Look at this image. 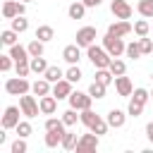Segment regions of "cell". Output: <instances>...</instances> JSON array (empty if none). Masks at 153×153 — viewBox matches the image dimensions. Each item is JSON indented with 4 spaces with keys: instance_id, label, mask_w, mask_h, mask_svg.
<instances>
[{
    "instance_id": "10",
    "label": "cell",
    "mask_w": 153,
    "mask_h": 153,
    "mask_svg": "<svg viewBox=\"0 0 153 153\" xmlns=\"http://www.w3.org/2000/svg\"><path fill=\"white\" fill-rule=\"evenodd\" d=\"M24 12H26L24 2H17V0H5V5H2V17L5 19H14V17L24 14Z\"/></svg>"
},
{
    "instance_id": "7",
    "label": "cell",
    "mask_w": 153,
    "mask_h": 153,
    "mask_svg": "<svg viewBox=\"0 0 153 153\" xmlns=\"http://www.w3.org/2000/svg\"><path fill=\"white\" fill-rule=\"evenodd\" d=\"M19 108H22L24 117H36V115L41 112V105H38V103H36V98H33V96H29V93L19 96Z\"/></svg>"
},
{
    "instance_id": "43",
    "label": "cell",
    "mask_w": 153,
    "mask_h": 153,
    "mask_svg": "<svg viewBox=\"0 0 153 153\" xmlns=\"http://www.w3.org/2000/svg\"><path fill=\"white\" fill-rule=\"evenodd\" d=\"M29 134H31V124H29L26 120H24V122H19V124H17V136H24V139H26Z\"/></svg>"
},
{
    "instance_id": "8",
    "label": "cell",
    "mask_w": 153,
    "mask_h": 153,
    "mask_svg": "<svg viewBox=\"0 0 153 153\" xmlns=\"http://www.w3.org/2000/svg\"><path fill=\"white\" fill-rule=\"evenodd\" d=\"M98 148V134H81L79 136V141H76V153H86V151H96Z\"/></svg>"
},
{
    "instance_id": "2",
    "label": "cell",
    "mask_w": 153,
    "mask_h": 153,
    "mask_svg": "<svg viewBox=\"0 0 153 153\" xmlns=\"http://www.w3.org/2000/svg\"><path fill=\"white\" fill-rule=\"evenodd\" d=\"M86 55H88V60L93 62L96 69H105V67H110V62H112V55H110L103 45H88V48H86Z\"/></svg>"
},
{
    "instance_id": "25",
    "label": "cell",
    "mask_w": 153,
    "mask_h": 153,
    "mask_svg": "<svg viewBox=\"0 0 153 153\" xmlns=\"http://www.w3.org/2000/svg\"><path fill=\"white\" fill-rule=\"evenodd\" d=\"M136 10H139V14H141V17L153 19V0H139Z\"/></svg>"
},
{
    "instance_id": "33",
    "label": "cell",
    "mask_w": 153,
    "mask_h": 153,
    "mask_svg": "<svg viewBox=\"0 0 153 153\" xmlns=\"http://www.w3.org/2000/svg\"><path fill=\"white\" fill-rule=\"evenodd\" d=\"M26 48H29V55H31V57H38V55H43V41H38V38H33V41H31Z\"/></svg>"
},
{
    "instance_id": "17",
    "label": "cell",
    "mask_w": 153,
    "mask_h": 153,
    "mask_svg": "<svg viewBox=\"0 0 153 153\" xmlns=\"http://www.w3.org/2000/svg\"><path fill=\"white\" fill-rule=\"evenodd\" d=\"M38 105H41V112L43 115H53L55 110H57V98L55 96H41V100H38Z\"/></svg>"
},
{
    "instance_id": "20",
    "label": "cell",
    "mask_w": 153,
    "mask_h": 153,
    "mask_svg": "<svg viewBox=\"0 0 153 153\" xmlns=\"http://www.w3.org/2000/svg\"><path fill=\"white\" fill-rule=\"evenodd\" d=\"M29 62H31V72H36V74H45V69L50 67V65L45 62V57H43V55H38V57H31Z\"/></svg>"
},
{
    "instance_id": "31",
    "label": "cell",
    "mask_w": 153,
    "mask_h": 153,
    "mask_svg": "<svg viewBox=\"0 0 153 153\" xmlns=\"http://www.w3.org/2000/svg\"><path fill=\"white\" fill-rule=\"evenodd\" d=\"M65 122H62V117L57 120V117H48L45 120V131H53V129H57V131H65Z\"/></svg>"
},
{
    "instance_id": "3",
    "label": "cell",
    "mask_w": 153,
    "mask_h": 153,
    "mask_svg": "<svg viewBox=\"0 0 153 153\" xmlns=\"http://www.w3.org/2000/svg\"><path fill=\"white\" fill-rule=\"evenodd\" d=\"M5 91L10 93V96H24V93H29L31 91V84L26 81V76H12V79H7L5 81Z\"/></svg>"
},
{
    "instance_id": "4",
    "label": "cell",
    "mask_w": 153,
    "mask_h": 153,
    "mask_svg": "<svg viewBox=\"0 0 153 153\" xmlns=\"http://www.w3.org/2000/svg\"><path fill=\"white\" fill-rule=\"evenodd\" d=\"M103 48L112 55V57H120L124 50H127V43L120 38V36H112V33H105L103 36Z\"/></svg>"
},
{
    "instance_id": "22",
    "label": "cell",
    "mask_w": 153,
    "mask_h": 153,
    "mask_svg": "<svg viewBox=\"0 0 153 153\" xmlns=\"http://www.w3.org/2000/svg\"><path fill=\"white\" fill-rule=\"evenodd\" d=\"M53 36H55V31H53V26H48V24H43V26H38V29H36V38H38V41H43V43L53 41Z\"/></svg>"
},
{
    "instance_id": "11",
    "label": "cell",
    "mask_w": 153,
    "mask_h": 153,
    "mask_svg": "<svg viewBox=\"0 0 153 153\" xmlns=\"http://www.w3.org/2000/svg\"><path fill=\"white\" fill-rule=\"evenodd\" d=\"M110 12L117 17V19H129L131 17V5L127 0H112L110 2Z\"/></svg>"
},
{
    "instance_id": "41",
    "label": "cell",
    "mask_w": 153,
    "mask_h": 153,
    "mask_svg": "<svg viewBox=\"0 0 153 153\" xmlns=\"http://www.w3.org/2000/svg\"><path fill=\"white\" fill-rule=\"evenodd\" d=\"M26 151H29V146H26L24 136H19V139L12 143V153H26Z\"/></svg>"
},
{
    "instance_id": "28",
    "label": "cell",
    "mask_w": 153,
    "mask_h": 153,
    "mask_svg": "<svg viewBox=\"0 0 153 153\" xmlns=\"http://www.w3.org/2000/svg\"><path fill=\"white\" fill-rule=\"evenodd\" d=\"M12 29H14L17 33H24V31L29 29V19H26L24 14H19V17H14V19H12Z\"/></svg>"
},
{
    "instance_id": "23",
    "label": "cell",
    "mask_w": 153,
    "mask_h": 153,
    "mask_svg": "<svg viewBox=\"0 0 153 153\" xmlns=\"http://www.w3.org/2000/svg\"><path fill=\"white\" fill-rule=\"evenodd\" d=\"M62 134H65V131H57V129L48 131V134H45V139H43V141H45V146H48V148H55L57 143H62Z\"/></svg>"
},
{
    "instance_id": "46",
    "label": "cell",
    "mask_w": 153,
    "mask_h": 153,
    "mask_svg": "<svg viewBox=\"0 0 153 153\" xmlns=\"http://www.w3.org/2000/svg\"><path fill=\"white\" fill-rule=\"evenodd\" d=\"M81 2H84L86 7H98V5L103 2V0H81Z\"/></svg>"
},
{
    "instance_id": "38",
    "label": "cell",
    "mask_w": 153,
    "mask_h": 153,
    "mask_svg": "<svg viewBox=\"0 0 153 153\" xmlns=\"http://www.w3.org/2000/svg\"><path fill=\"white\" fill-rule=\"evenodd\" d=\"M14 69H17V74H19V76H29V72H31V62H29V60L14 62Z\"/></svg>"
},
{
    "instance_id": "27",
    "label": "cell",
    "mask_w": 153,
    "mask_h": 153,
    "mask_svg": "<svg viewBox=\"0 0 153 153\" xmlns=\"http://www.w3.org/2000/svg\"><path fill=\"white\" fill-rule=\"evenodd\" d=\"M17 36H19V33H17L14 29H5V31L0 33V43H2V45H14V43H17Z\"/></svg>"
},
{
    "instance_id": "32",
    "label": "cell",
    "mask_w": 153,
    "mask_h": 153,
    "mask_svg": "<svg viewBox=\"0 0 153 153\" xmlns=\"http://www.w3.org/2000/svg\"><path fill=\"white\" fill-rule=\"evenodd\" d=\"M148 31H151V24L146 22V19H139L136 24H134V33L141 38V36H148Z\"/></svg>"
},
{
    "instance_id": "26",
    "label": "cell",
    "mask_w": 153,
    "mask_h": 153,
    "mask_svg": "<svg viewBox=\"0 0 153 153\" xmlns=\"http://www.w3.org/2000/svg\"><path fill=\"white\" fill-rule=\"evenodd\" d=\"M67 12H69L72 19H84V14H86V5H84V2H72Z\"/></svg>"
},
{
    "instance_id": "21",
    "label": "cell",
    "mask_w": 153,
    "mask_h": 153,
    "mask_svg": "<svg viewBox=\"0 0 153 153\" xmlns=\"http://www.w3.org/2000/svg\"><path fill=\"white\" fill-rule=\"evenodd\" d=\"M43 76H45V79H48L50 84H55V81H60V79H65V72H62V69H60L57 65H50V67L45 69V74H43Z\"/></svg>"
},
{
    "instance_id": "19",
    "label": "cell",
    "mask_w": 153,
    "mask_h": 153,
    "mask_svg": "<svg viewBox=\"0 0 153 153\" xmlns=\"http://www.w3.org/2000/svg\"><path fill=\"white\" fill-rule=\"evenodd\" d=\"M10 55L14 57V62H22V60H31V55H29V48H24V45H19V43L10 45Z\"/></svg>"
},
{
    "instance_id": "24",
    "label": "cell",
    "mask_w": 153,
    "mask_h": 153,
    "mask_svg": "<svg viewBox=\"0 0 153 153\" xmlns=\"http://www.w3.org/2000/svg\"><path fill=\"white\" fill-rule=\"evenodd\" d=\"M76 141H79V139H76V134H74V131H65V134H62V143H60V146H62L65 151H74V148H76Z\"/></svg>"
},
{
    "instance_id": "30",
    "label": "cell",
    "mask_w": 153,
    "mask_h": 153,
    "mask_svg": "<svg viewBox=\"0 0 153 153\" xmlns=\"http://www.w3.org/2000/svg\"><path fill=\"white\" fill-rule=\"evenodd\" d=\"M96 81H100V84L108 86L110 81H115V74H112L108 67H105V69H96Z\"/></svg>"
},
{
    "instance_id": "36",
    "label": "cell",
    "mask_w": 153,
    "mask_h": 153,
    "mask_svg": "<svg viewBox=\"0 0 153 153\" xmlns=\"http://www.w3.org/2000/svg\"><path fill=\"white\" fill-rule=\"evenodd\" d=\"M76 120H79V115H76V110H74V108H69V110H65V112H62V122H65L67 127H74V124H76Z\"/></svg>"
},
{
    "instance_id": "13",
    "label": "cell",
    "mask_w": 153,
    "mask_h": 153,
    "mask_svg": "<svg viewBox=\"0 0 153 153\" xmlns=\"http://www.w3.org/2000/svg\"><path fill=\"white\" fill-rule=\"evenodd\" d=\"M69 93H72V81H69L67 76L53 84V96H55L57 100H62V98H69Z\"/></svg>"
},
{
    "instance_id": "15",
    "label": "cell",
    "mask_w": 153,
    "mask_h": 153,
    "mask_svg": "<svg viewBox=\"0 0 153 153\" xmlns=\"http://www.w3.org/2000/svg\"><path fill=\"white\" fill-rule=\"evenodd\" d=\"M62 60L69 62V65H76V62L81 60V50H79V45H76V43L65 45V50H62Z\"/></svg>"
},
{
    "instance_id": "5",
    "label": "cell",
    "mask_w": 153,
    "mask_h": 153,
    "mask_svg": "<svg viewBox=\"0 0 153 153\" xmlns=\"http://www.w3.org/2000/svg\"><path fill=\"white\" fill-rule=\"evenodd\" d=\"M19 115H24V112H22V108H17V105L5 108V115H2V120H0L2 129H17V124L22 122V120H19Z\"/></svg>"
},
{
    "instance_id": "9",
    "label": "cell",
    "mask_w": 153,
    "mask_h": 153,
    "mask_svg": "<svg viewBox=\"0 0 153 153\" xmlns=\"http://www.w3.org/2000/svg\"><path fill=\"white\" fill-rule=\"evenodd\" d=\"M93 41H96V26H81L76 31V45L79 48H88V45H93Z\"/></svg>"
},
{
    "instance_id": "16",
    "label": "cell",
    "mask_w": 153,
    "mask_h": 153,
    "mask_svg": "<svg viewBox=\"0 0 153 153\" xmlns=\"http://www.w3.org/2000/svg\"><path fill=\"white\" fill-rule=\"evenodd\" d=\"M31 91H33V96H48V93H53V86H50V81L43 76V79H36L33 84H31Z\"/></svg>"
},
{
    "instance_id": "49",
    "label": "cell",
    "mask_w": 153,
    "mask_h": 153,
    "mask_svg": "<svg viewBox=\"0 0 153 153\" xmlns=\"http://www.w3.org/2000/svg\"><path fill=\"white\" fill-rule=\"evenodd\" d=\"M151 79H153V74H151Z\"/></svg>"
},
{
    "instance_id": "6",
    "label": "cell",
    "mask_w": 153,
    "mask_h": 153,
    "mask_svg": "<svg viewBox=\"0 0 153 153\" xmlns=\"http://www.w3.org/2000/svg\"><path fill=\"white\" fill-rule=\"evenodd\" d=\"M67 100H69V108H74V110H86V108H91L93 96H91V93H81V91H72Z\"/></svg>"
},
{
    "instance_id": "29",
    "label": "cell",
    "mask_w": 153,
    "mask_h": 153,
    "mask_svg": "<svg viewBox=\"0 0 153 153\" xmlns=\"http://www.w3.org/2000/svg\"><path fill=\"white\" fill-rule=\"evenodd\" d=\"M127 57H131V60H139L143 53H141V45H139V41H131V43H127Z\"/></svg>"
},
{
    "instance_id": "47",
    "label": "cell",
    "mask_w": 153,
    "mask_h": 153,
    "mask_svg": "<svg viewBox=\"0 0 153 153\" xmlns=\"http://www.w3.org/2000/svg\"><path fill=\"white\" fill-rule=\"evenodd\" d=\"M22 2H31V0H22Z\"/></svg>"
},
{
    "instance_id": "44",
    "label": "cell",
    "mask_w": 153,
    "mask_h": 153,
    "mask_svg": "<svg viewBox=\"0 0 153 153\" xmlns=\"http://www.w3.org/2000/svg\"><path fill=\"white\" fill-rule=\"evenodd\" d=\"M12 60H14L12 55H0V69L2 72H10L12 69Z\"/></svg>"
},
{
    "instance_id": "48",
    "label": "cell",
    "mask_w": 153,
    "mask_h": 153,
    "mask_svg": "<svg viewBox=\"0 0 153 153\" xmlns=\"http://www.w3.org/2000/svg\"><path fill=\"white\" fill-rule=\"evenodd\" d=\"M151 98H153V91H151Z\"/></svg>"
},
{
    "instance_id": "14",
    "label": "cell",
    "mask_w": 153,
    "mask_h": 153,
    "mask_svg": "<svg viewBox=\"0 0 153 153\" xmlns=\"http://www.w3.org/2000/svg\"><path fill=\"white\" fill-rule=\"evenodd\" d=\"M134 31V26L127 22V19H120V22H115V24H110L108 26V33H112V36H127V33H131Z\"/></svg>"
},
{
    "instance_id": "42",
    "label": "cell",
    "mask_w": 153,
    "mask_h": 153,
    "mask_svg": "<svg viewBox=\"0 0 153 153\" xmlns=\"http://www.w3.org/2000/svg\"><path fill=\"white\" fill-rule=\"evenodd\" d=\"M139 45H141V53H143V55H148V53H153V41H151V38H146V36H141V38H139Z\"/></svg>"
},
{
    "instance_id": "1",
    "label": "cell",
    "mask_w": 153,
    "mask_h": 153,
    "mask_svg": "<svg viewBox=\"0 0 153 153\" xmlns=\"http://www.w3.org/2000/svg\"><path fill=\"white\" fill-rule=\"evenodd\" d=\"M79 122H81V124H86V127H88L93 134H98V136H100V134H105V131H108V127H110V124H108V120H103L100 115H96L91 108L81 110V115H79Z\"/></svg>"
},
{
    "instance_id": "34",
    "label": "cell",
    "mask_w": 153,
    "mask_h": 153,
    "mask_svg": "<svg viewBox=\"0 0 153 153\" xmlns=\"http://www.w3.org/2000/svg\"><path fill=\"white\" fill-rule=\"evenodd\" d=\"M108 69H110V72H112L115 76H120V74H124V72H127V65H124L122 60L112 57V62H110V67H108Z\"/></svg>"
},
{
    "instance_id": "37",
    "label": "cell",
    "mask_w": 153,
    "mask_h": 153,
    "mask_svg": "<svg viewBox=\"0 0 153 153\" xmlns=\"http://www.w3.org/2000/svg\"><path fill=\"white\" fill-rule=\"evenodd\" d=\"M127 112H129V117H139L141 112H143V103H139V100H129V108H127Z\"/></svg>"
},
{
    "instance_id": "12",
    "label": "cell",
    "mask_w": 153,
    "mask_h": 153,
    "mask_svg": "<svg viewBox=\"0 0 153 153\" xmlns=\"http://www.w3.org/2000/svg\"><path fill=\"white\" fill-rule=\"evenodd\" d=\"M115 88H117V96H122V98H127V96H131V93H134L131 79H129V76H124V74L115 76Z\"/></svg>"
},
{
    "instance_id": "35",
    "label": "cell",
    "mask_w": 153,
    "mask_h": 153,
    "mask_svg": "<svg viewBox=\"0 0 153 153\" xmlns=\"http://www.w3.org/2000/svg\"><path fill=\"white\" fill-rule=\"evenodd\" d=\"M88 93H91L93 98H105V84H100V81H93V84L88 86Z\"/></svg>"
},
{
    "instance_id": "18",
    "label": "cell",
    "mask_w": 153,
    "mask_h": 153,
    "mask_svg": "<svg viewBox=\"0 0 153 153\" xmlns=\"http://www.w3.org/2000/svg\"><path fill=\"white\" fill-rule=\"evenodd\" d=\"M124 122H127V115H124L122 110H117V108H112V110L108 112V124H110V127H115V129H120V127H124Z\"/></svg>"
},
{
    "instance_id": "45",
    "label": "cell",
    "mask_w": 153,
    "mask_h": 153,
    "mask_svg": "<svg viewBox=\"0 0 153 153\" xmlns=\"http://www.w3.org/2000/svg\"><path fill=\"white\" fill-rule=\"evenodd\" d=\"M146 136H148V141L153 143V122H148V124H146Z\"/></svg>"
},
{
    "instance_id": "40",
    "label": "cell",
    "mask_w": 153,
    "mask_h": 153,
    "mask_svg": "<svg viewBox=\"0 0 153 153\" xmlns=\"http://www.w3.org/2000/svg\"><path fill=\"white\" fill-rule=\"evenodd\" d=\"M131 96H134V100H139V103H143V105H146V103H148V98H151V93H148L146 88H134V93H131Z\"/></svg>"
},
{
    "instance_id": "39",
    "label": "cell",
    "mask_w": 153,
    "mask_h": 153,
    "mask_svg": "<svg viewBox=\"0 0 153 153\" xmlns=\"http://www.w3.org/2000/svg\"><path fill=\"white\" fill-rule=\"evenodd\" d=\"M65 76H67V79H69V81H72V84H76V81H79V79H81V69H79V67H76V65H72V67H69V69H67V72H65Z\"/></svg>"
}]
</instances>
